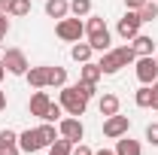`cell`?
<instances>
[{"mask_svg": "<svg viewBox=\"0 0 158 155\" xmlns=\"http://www.w3.org/2000/svg\"><path fill=\"white\" fill-rule=\"evenodd\" d=\"M137 61V52H134V46H118L113 52H103V58H100V70L110 76V73H118L122 67H128V64H134Z\"/></svg>", "mask_w": 158, "mask_h": 155, "instance_id": "obj_1", "label": "cell"}, {"mask_svg": "<svg viewBox=\"0 0 158 155\" xmlns=\"http://www.w3.org/2000/svg\"><path fill=\"white\" fill-rule=\"evenodd\" d=\"M85 34H88V43H91V49H94V52H106V49H110V31H106L103 19H98V15H88Z\"/></svg>", "mask_w": 158, "mask_h": 155, "instance_id": "obj_2", "label": "cell"}, {"mask_svg": "<svg viewBox=\"0 0 158 155\" xmlns=\"http://www.w3.org/2000/svg\"><path fill=\"white\" fill-rule=\"evenodd\" d=\"M61 107L70 116H82L85 107H88V97H82V91L76 85H61Z\"/></svg>", "mask_w": 158, "mask_h": 155, "instance_id": "obj_3", "label": "cell"}, {"mask_svg": "<svg viewBox=\"0 0 158 155\" xmlns=\"http://www.w3.org/2000/svg\"><path fill=\"white\" fill-rule=\"evenodd\" d=\"M55 34H58L61 40H67V43H79L82 34H85V24L79 19H61L58 27H55Z\"/></svg>", "mask_w": 158, "mask_h": 155, "instance_id": "obj_4", "label": "cell"}, {"mask_svg": "<svg viewBox=\"0 0 158 155\" xmlns=\"http://www.w3.org/2000/svg\"><path fill=\"white\" fill-rule=\"evenodd\" d=\"M0 61H3V67H6L9 73H15V76H24V73H27V67H31L21 49H6Z\"/></svg>", "mask_w": 158, "mask_h": 155, "instance_id": "obj_5", "label": "cell"}, {"mask_svg": "<svg viewBox=\"0 0 158 155\" xmlns=\"http://www.w3.org/2000/svg\"><path fill=\"white\" fill-rule=\"evenodd\" d=\"M140 24H143L140 12H137V9H128V12L118 19V37H122V40H134L140 34Z\"/></svg>", "mask_w": 158, "mask_h": 155, "instance_id": "obj_6", "label": "cell"}, {"mask_svg": "<svg viewBox=\"0 0 158 155\" xmlns=\"http://www.w3.org/2000/svg\"><path fill=\"white\" fill-rule=\"evenodd\" d=\"M137 79L143 82V85H152L158 79V61L155 55H140L137 58Z\"/></svg>", "mask_w": 158, "mask_h": 155, "instance_id": "obj_7", "label": "cell"}, {"mask_svg": "<svg viewBox=\"0 0 158 155\" xmlns=\"http://www.w3.org/2000/svg\"><path fill=\"white\" fill-rule=\"evenodd\" d=\"M128 128H131V119L128 116H106V122H103V134L110 137V140H118V137L128 134Z\"/></svg>", "mask_w": 158, "mask_h": 155, "instance_id": "obj_8", "label": "cell"}, {"mask_svg": "<svg viewBox=\"0 0 158 155\" xmlns=\"http://www.w3.org/2000/svg\"><path fill=\"white\" fill-rule=\"evenodd\" d=\"M58 131H61V137H67L70 143H79V140L85 137V128H82V122H79L76 116L61 119V122H58Z\"/></svg>", "mask_w": 158, "mask_h": 155, "instance_id": "obj_9", "label": "cell"}, {"mask_svg": "<svg viewBox=\"0 0 158 155\" xmlns=\"http://www.w3.org/2000/svg\"><path fill=\"white\" fill-rule=\"evenodd\" d=\"M46 143H43V137H40L37 128H27V131H21L19 134V149L21 152H40Z\"/></svg>", "mask_w": 158, "mask_h": 155, "instance_id": "obj_10", "label": "cell"}, {"mask_svg": "<svg viewBox=\"0 0 158 155\" xmlns=\"http://www.w3.org/2000/svg\"><path fill=\"white\" fill-rule=\"evenodd\" d=\"M49 107H52V100H49V94H46V91H37V94L31 97V116H40V119H46Z\"/></svg>", "mask_w": 158, "mask_h": 155, "instance_id": "obj_11", "label": "cell"}, {"mask_svg": "<svg viewBox=\"0 0 158 155\" xmlns=\"http://www.w3.org/2000/svg\"><path fill=\"white\" fill-rule=\"evenodd\" d=\"M24 76H27V82H31L34 88H46V85H49V67H31Z\"/></svg>", "mask_w": 158, "mask_h": 155, "instance_id": "obj_12", "label": "cell"}, {"mask_svg": "<svg viewBox=\"0 0 158 155\" xmlns=\"http://www.w3.org/2000/svg\"><path fill=\"white\" fill-rule=\"evenodd\" d=\"M67 12H70V3L67 0H46V15H52V19H67Z\"/></svg>", "mask_w": 158, "mask_h": 155, "instance_id": "obj_13", "label": "cell"}, {"mask_svg": "<svg viewBox=\"0 0 158 155\" xmlns=\"http://www.w3.org/2000/svg\"><path fill=\"white\" fill-rule=\"evenodd\" d=\"M131 46H134L137 58H140V55H152V52H155V40H152V37H143V34H137Z\"/></svg>", "mask_w": 158, "mask_h": 155, "instance_id": "obj_14", "label": "cell"}, {"mask_svg": "<svg viewBox=\"0 0 158 155\" xmlns=\"http://www.w3.org/2000/svg\"><path fill=\"white\" fill-rule=\"evenodd\" d=\"M143 149H140V143L137 140H131V137L125 134V137H118V146H116V155H140Z\"/></svg>", "mask_w": 158, "mask_h": 155, "instance_id": "obj_15", "label": "cell"}, {"mask_svg": "<svg viewBox=\"0 0 158 155\" xmlns=\"http://www.w3.org/2000/svg\"><path fill=\"white\" fill-rule=\"evenodd\" d=\"M103 76V70H100V64H91V61H85L82 64V82H91V85H98V79Z\"/></svg>", "mask_w": 158, "mask_h": 155, "instance_id": "obj_16", "label": "cell"}, {"mask_svg": "<svg viewBox=\"0 0 158 155\" xmlns=\"http://www.w3.org/2000/svg\"><path fill=\"white\" fill-rule=\"evenodd\" d=\"M98 107H100V116H116L118 113V97L116 94H103Z\"/></svg>", "mask_w": 158, "mask_h": 155, "instance_id": "obj_17", "label": "cell"}, {"mask_svg": "<svg viewBox=\"0 0 158 155\" xmlns=\"http://www.w3.org/2000/svg\"><path fill=\"white\" fill-rule=\"evenodd\" d=\"M91 52H94V49H91V43H76L70 55H73V61H79V64H85V61L91 58Z\"/></svg>", "mask_w": 158, "mask_h": 155, "instance_id": "obj_18", "label": "cell"}, {"mask_svg": "<svg viewBox=\"0 0 158 155\" xmlns=\"http://www.w3.org/2000/svg\"><path fill=\"white\" fill-rule=\"evenodd\" d=\"M37 131H40V137H43V143H46V146H52V143L58 140V131H55V122H46V125H40Z\"/></svg>", "mask_w": 158, "mask_h": 155, "instance_id": "obj_19", "label": "cell"}, {"mask_svg": "<svg viewBox=\"0 0 158 155\" xmlns=\"http://www.w3.org/2000/svg\"><path fill=\"white\" fill-rule=\"evenodd\" d=\"M73 152V143L67 140V137H61V140H55L52 146H49V155H70Z\"/></svg>", "mask_w": 158, "mask_h": 155, "instance_id": "obj_20", "label": "cell"}, {"mask_svg": "<svg viewBox=\"0 0 158 155\" xmlns=\"http://www.w3.org/2000/svg\"><path fill=\"white\" fill-rule=\"evenodd\" d=\"M12 146H19V134L9 131V128L0 131V152H3V149H12Z\"/></svg>", "mask_w": 158, "mask_h": 155, "instance_id": "obj_21", "label": "cell"}, {"mask_svg": "<svg viewBox=\"0 0 158 155\" xmlns=\"http://www.w3.org/2000/svg\"><path fill=\"white\" fill-rule=\"evenodd\" d=\"M137 12H140V19H143V21H155V19H158V6L152 3V0H146Z\"/></svg>", "mask_w": 158, "mask_h": 155, "instance_id": "obj_22", "label": "cell"}, {"mask_svg": "<svg viewBox=\"0 0 158 155\" xmlns=\"http://www.w3.org/2000/svg\"><path fill=\"white\" fill-rule=\"evenodd\" d=\"M64 82H67V70H64V67H49V85H64Z\"/></svg>", "mask_w": 158, "mask_h": 155, "instance_id": "obj_23", "label": "cell"}, {"mask_svg": "<svg viewBox=\"0 0 158 155\" xmlns=\"http://www.w3.org/2000/svg\"><path fill=\"white\" fill-rule=\"evenodd\" d=\"M70 12H73L76 19L88 15V12H91V0H73V3H70Z\"/></svg>", "mask_w": 158, "mask_h": 155, "instance_id": "obj_24", "label": "cell"}, {"mask_svg": "<svg viewBox=\"0 0 158 155\" xmlns=\"http://www.w3.org/2000/svg\"><path fill=\"white\" fill-rule=\"evenodd\" d=\"M134 100H137V107H152V85H143L134 94Z\"/></svg>", "mask_w": 158, "mask_h": 155, "instance_id": "obj_25", "label": "cell"}, {"mask_svg": "<svg viewBox=\"0 0 158 155\" xmlns=\"http://www.w3.org/2000/svg\"><path fill=\"white\" fill-rule=\"evenodd\" d=\"M27 12H31V0H15V3H12V9H9V15H15V19L27 15Z\"/></svg>", "mask_w": 158, "mask_h": 155, "instance_id": "obj_26", "label": "cell"}, {"mask_svg": "<svg viewBox=\"0 0 158 155\" xmlns=\"http://www.w3.org/2000/svg\"><path fill=\"white\" fill-rule=\"evenodd\" d=\"M61 110H64L61 103H52V107H49V113H46V119H43V122H61Z\"/></svg>", "mask_w": 158, "mask_h": 155, "instance_id": "obj_27", "label": "cell"}, {"mask_svg": "<svg viewBox=\"0 0 158 155\" xmlns=\"http://www.w3.org/2000/svg\"><path fill=\"white\" fill-rule=\"evenodd\" d=\"M76 88L82 91V97H88V100H91V97H94V91H98L91 82H82V79H79V85H76Z\"/></svg>", "mask_w": 158, "mask_h": 155, "instance_id": "obj_28", "label": "cell"}, {"mask_svg": "<svg viewBox=\"0 0 158 155\" xmlns=\"http://www.w3.org/2000/svg\"><path fill=\"white\" fill-rule=\"evenodd\" d=\"M146 140H149L152 146H158V122H152V125L146 128Z\"/></svg>", "mask_w": 158, "mask_h": 155, "instance_id": "obj_29", "label": "cell"}, {"mask_svg": "<svg viewBox=\"0 0 158 155\" xmlns=\"http://www.w3.org/2000/svg\"><path fill=\"white\" fill-rule=\"evenodd\" d=\"M70 155H94V152H91L88 146H82V143H73V152Z\"/></svg>", "mask_w": 158, "mask_h": 155, "instance_id": "obj_30", "label": "cell"}, {"mask_svg": "<svg viewBox=\"0 0 158 155\" xmlns=\"http://www.w3.org/2000/svg\"><path fill=\"white\" fill-rule=\"evenodd\" d=\"M6 34H9V19H6V15L0 12V40L6 37Z\"/></svg>", "mask_w": 158, "mask_h": 155, "instance_id": "obj_31", "label": "cell"}, {"mask_svg": "<svg viewBox=\"0 0 158 155\" xmlns=\"http://www.w3.org/2000/svg\"><path fill=\"white\" fill-rule=\"evenodd\" d=\"M152 110H158V79L152 82Z\"/></svg>", "mask_w": 158, "mask_h": 155, "instance_id": "obj_32", "label": "cell"}, {"mask_svg": "<svg viewBox=\"0 0 158 155\" xmlns=\"http://www.w3.org/2000/svg\"><path fill=\"white\" fill-rule=\"evenodd\" d=\"M12 3H15V0H0V12H9V9H12Z\"/></svg>", "mask_w": 158, "mask_h": 155, "instance_id": "obj_33", "label": "cell"}, {"mask_svg": "<svg viewBox=\"0 0 158 155\" xmlns=\"http://www.w3.org/2000/svg\"><path fill=\"white\" fill-rule=\"evenodd\" d=\"M125 3H128V9H140V6H143L146 0H125Z\"/></svg>", "mask_w": 158, "mask_h": 155, "instance_id": "obj_34", "label": "cell"}, {"mask_svg": "<svg viewBox=\"0 0 158 155\" xmlns=\"http://www.w3.org/2000/svg\"><path fill=\"white\" fill-rule=\"evenodd\" d=\"M6 110V91H0V113Z\"/></svg>", "mask_w": 158, "mask_h": 155, "instance_id": "obj_35", "label": "cell"}, {"mask_svg": "<svg viewBox=\"0 0 158 155\" xmlns=\"http://www.w3.org/2000/svg\"><path fill=\"white\" fill-rule=\"evenodd\" d=\"M94 155H116V152H110V149H100V152H94Z\"/></svg>", "mask_w": 158, "mask_h": 155, "instance_id": "obj_36", "label": "cell"}, {"mask_svg": "<svg viewBox=\"0 0 158 155\" xmlns=\"http://www.w3.org/2000/svg\"><path fill=\"white\" fill-rule=\"evenodd\" d=\"M6 76V67H3V61H0V79Z\"/></svg>", "mask_w": 158, "mask_h": 155, "instance_id": "obj_37", "label": "cell"}, {"mask_svg": "<svg viewBox=\"0 0 158 155\" xmlns=\"http://www.w3.org/2000/svg\"><path fill=\"white\" fill-rule=\"evenodd\" d=\"M155 61H158V55H155Z\"/></svg>", "mask_w": 158, "mask_h": 155, "instance_id": "obj_38", "label": "cell"}, {"mask_svg": "<svg viewBox=\"0 0 158 155\" xmlns=\"http://www.w3.org/2000/svg\"><path fill=\"white\" fill-rule=\"evenodd\" d=\"M0 155H3V152H0Z\"/></svg>", "mask_w": 158, "mask_h": 155, "instance_id": "obj_39", "label": "cell"}]
</instances>
